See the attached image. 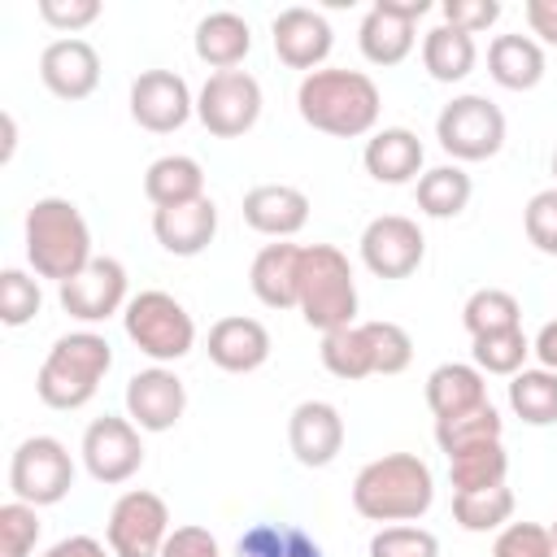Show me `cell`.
<instances>
[{
	"mask_svg": "<svg viewBox=\"0 0 557 557\" xmlns=\"http://www.w3.org/2000/svg\"><path fill=\"white\" fill-rule=\"evenodd\" d=\"M296 109L322 135L361 139V135H374L379 113H383V96H379V83L370 74L344 70V65H322V70L300 78Z\"/></svg>",
	"mask_w": 557,
	"mask_h": 557,
	"instance_id": "cell-1",
	"label": "cell"
},
{
	"mask_svg": "<svg viewBox=\"0 0 557 557\" xmlns=\"http://www.w3.org/2000/svg\"><path fill=\"white\" fill-rule=\"evenodd\" d=\"M435 505V474L418 453H383L352 479V509L370 522H418Z\"/></svg>",
	"mask_w": 557,
	"mask_h": 557,
	"instance_id": "cell-2",
	"label": "cell"
},
{
	"mask_svg": "<svg viewBox=\"0 0 557 557\" xmlns=\"http://www.w3.org/2000/svg\"><path fill=\"white\" fill-rule=\"evenodd\" d=\"M26 261L39 278L70 283L91 265V226L65 196H44L26 209Z\"/></svg>",
	"mask_w": 557,
	"mask_h": 557,
	"instance_id": "cell-3",
	"label": "cell"
},
{
	"mask_svg": "<svg viewBox=\"0 0 557 557\" xmlns=\"http://www.w3.org/2000/svg\"><path fill=\"white\" fill-rule=\"evenodd\" d=\"M109 366H113V348L104 335L70 331L48 348V357L35 374V392L48 409H83L96 396Z\"/></svg>",
	"mask_w": 557,
	"mask_h": 557,
	"instance_id": "cell-4",
	"label": "cell"
},
{
	"mask_svg": "<svg viewBox=\"0 0 557 557\" xmlns=\"http://www.w3.org/2000/svg\"><path fill=\"white\" fill-rule=\"evenodd\" d=\"M296 309L322 335L339 331V326H352V318H357V278H352L348 257L335 244H305Z\"/></svg>",
	"mask_w": 557,
	"mask_h": 557,
	"instance_id": "cell-5",
	"label": "cell"
},
{
	"mask_svg": "<svg viewBox=\"0 0 557 557\" xmlns=\"http://www.w3.org/2000/svg\"><path fill=\"white\" fill-rule=\"evenodd\" d=\"M122 331L157 366L178 361V357H187L196 348V322H191V313L170 292H157V287H148V292H139V296L126 300Z\"/></svg>",
	"mask_w": 557,
	"mask_h": 557,
	"instance_id": "cell-6",
	"label": "cell"
},
{
	"mask_svg": "<svg viewBox=\"0 0 557 557\" xmlns=\"http://www.w3.org/2000/svg\"><path fill=\"white\" fill-rule=\"evenodd\" d=\"M74 487V457L57 435H30L9 457V492L35 509L65 500Z\"/></svg>",
	"mask_w": 557,
	"mask_h": 557,
	"instance_id": "cell-7",
	"label": "cell"
},
{
	"mask_svg": "<svg viewBox=\"0 0 557 557\" xmlns=\"http://www.w3.org/2000/svg\"><path fill=\"white\" fill-rule=\"evenodd\" d=\"M435 139L453 161H487L505 148V113L487 96H453L435 117Z\"/></svg>",
	"mask_w": 557,
	"mask_h": 557,
	"instance_id": "cell-8",
	"label": "cell"
},
{
	"mask_svg": "<svg viewBox=\"0 0 557 557\" xmlns=\"http://www.w3.org/2000/svg\"><path fill=\"white\" fill-rule=\"evenodd\" d=\"M170 540V509L157 492L131 487L113 500L104 522V544L113 557H161Z\"/></svg>",
	"mask_w": 557,
	"mask_h": 557,
	"instance_id": "cell-9",
	"label": "cell"
},
{
	"mask_svg": "<svg viewBox=\"0 0 557 557\" xmlns=\"http://www.w3.org/2000/svg\"><path fill=\"white\" fill-rule=\"evenodd\" d=\"M196 117L218 139H239L261 117V83L248 70H222L209 74L196 96Z\"/></svg>",
	"mask_w": 557,
	"mask_h": 557,
	"instance_id": "cell-10",
	"label": "cell"
},
{
	"mask_svg": "<svg viewBox=\"0 0 557 557\" xmlns=\"http://www.w3.org/2000/svg\"><path fill=\"white\" fill-rule=\"evenodd\" d=\"M78 453H83L87 474H91L96 483H104V487L126 483V479L139 474V466H144V440H139V426H135L131 418H113V413L87 422V431H83V448H78Z\"/></svg>",
	"mask_w": 557,
	"mask_h": 557,
	"instance_id": "cell-11",
	"label": "cell"
},
{
	"mask_svg": "<svg viewBox=\"0 0 557 557\" xmlns=\"http://www.w3.org/2000/svg\"><path fill=\"white\" fill-rule=\"evenodd\" d=\"M431 13V0H374L357 26L361 57L370 65H400L413 52V26Z\"/></svg>",
	"mask_w": 557,
	"mask_h": 557,
	"instance_id": "cell-12",
	"label": "cell"
},
{
	"mask_svg": "<svg viewBox=\"0 0 557 557\" xmlns=\"http://www.w3.org/2000/svg\"><path fill=\"white\" fill-rule=\"evenodd\" d=\"M426 257V239L413 218L379 213L361 231V261L374 278H409Z\"/></svg>",
	"mask_w": 557,
	"mask_h": 557,
	"instance_id": "cell-13",
	"label": "cell"
},
{
	"mask_svg": "<svg viewBox=\"0 0 557 557\" xmlns=\"http://www.w3.org/2000/svg\"><path fill=\"white\" fill-rule=\"evenodd\" d=\"M126 265L117 257H91L87 270H78L70 283H61V309L74 322H104L126 309Z\"/></svg>",
	"mask_w": 557,
	"mask_h": 557,
	"instance_id": "cell-14",
	"label": "cell"
},
{
	"mask_svg": "<svg viewBox=\"0 0 557 557\" xmlns=\"http://www.w3.org/2000/svg\"><path fill=\"white\" fill-rule=\"evenodd\" d=\"M191 113H196V96H191V87H187L183 74H174V70H144L131 83V117L144 131L170 135Z\"/></svg>",
	"mask_w": 557,
	"mask_h": 557,
	"instance_id": "cell-15",
	"label": "cell"
},
{
	"mask_svg": "<svg viewBox=\"0 0 557 557\" xmlns=\"http://www.w3.org/2000/svg\"><path fill=\"white\" fill-rule=\"evenodd\" d=\"M183 409H187V387H183V379L174 370L148 366V370H135L126 379V418L139 431H148V435L174 431Z\"/></svg>",
	"mask_w": 557,
	"mask_h": 557,
	"instance_id": "cell-16",
	"label": "cell"
},
{
	"mask_svg": "<svg viewBox=\"0 0 557 557\" xmlns=\"http://www.w3.org/2000/svg\"><path fill=\"white\" fill-rule=\"evenodd\" d=\"M270 39H274V57L287 65V70H322V61L331 57L335 48V30L331 22L318 13V9H305V4H292L283 9L274 22H270Z\"/></svg>",
	"mask_w": 557,
	"mask_h": 557,
	"instance_id": "cell-17",
	"label": "cell"
},
{
	"mask_svg": "<svg viewBox=\"0 0 557 557\" xmlns=\"http://www.w3.org/2000/svg\"><path fill=\"white\" fill-rule=\"evenodd\" d=\"M39 78L57 100H87L100 87V52L78 35L52 39L39 52Z\"/></svg>",
	"mask_w": 557,
	"mask_h": 557,
	"instance_id": "cell-18",
	"label": "cell"
},
{
	"mask_svg": "<svg viewBox=\"0 0 557 557\" xmlns=\"http://www.w3.org/2000/svg\"><path fill=\"white\" fill-rule=\"evenodd\" d=\"M287 444L292 457L309 470L331 466L344 453V418L331 400H300L287 418Z\"/></svg>",
	"mask_w": 557,
	"mask_h": 557,
	"instance_id": "cell-19",
	"label": "cell"
},
{
	"mask_svg": "<svg viewBox=\"0 0 557 557\" xmlns=\"http://www.w3.org/2000/svg\"><path fill=\"white\" fill-rule=\"evenodd\" d=\"M205 352L226 374H252V370H261L270 361V331L257 318L231 313V318H218L209 326Z\"/></svg>",
	"mask_w": 557,
	"mask_h": 557,
	"instance_id": "cell-20",
	"label": "cell"
},
{
	"mask_svg": "<svg viewBox=\"0 0 557 557\" xmlns=\"http://www.w3.org/2000/svg\"><path fill=\"white\" fill-rule=\"evenodd\" d=\"M244 222L257 235L292 239L309 222V196L292 183H257L244 191Z\"/></svg>",
	"mask_w": 557,
	"mask_h": 557,
	"instance_id": "cell-21",
	"label": "cell"
},
{
	"mask_svg": "<svg viewBox=\"0 0 557 557\" xmlns=\"http://www.w3.org/2000/svg\"><path fill=\"white\" fill-rule=\"evenodd\" d=\"M300 257H305V248L287 244V239H274L252 257L248 287L265 309H296V300H300Z\"/></svg>",
	"mask_w": 557,
	"mask_h": 557,
	"instance_id": "cell-22",
	"label": "cell"
},
{
	"mask_svg": "<svg viewBox=\"0 0 557 557\" xmlns=\"http://www.w3.org/2000/svg\"><path fill=\"white\" fill-rule=\"evenodd\" d=\"M152 235L170 257H200L218 235V205L209 196L174 209H152Z\"/></svg>",
	"mask_w": 557,
	"mask_h": 557,
	"instance_id": "cell-23",
	"label": "cell"
},
{
	"mask_svg": "<svg viewBox=\"0 0 557 557\" xmlns=\"http://www.w3.org/2000/svg\"><path fill=\"white\" fill-rule=\"evenodd\" d=\"M422 139L409 131V126H383L366 139V152H361V165L374 183H387V187H400V183H413L422 178Z\"/></svg>",
	"mask_w": 557,
	"mask_h": 557,
	"instance_id": "cell-24",
	"label": "cell"
},
{
	"mask_svg": "<svg viewBox=\"0 0 557 557\" xmlns=\"http://www.w3.org/2000/svg\"><path fill=\"white\" fill-rule=\"evenodd\" d=\"M191 48H196V57H200L213 74H222V70H239L244 57L252 52V30H248V22H244L239 13L218 9V13H205V17L196 22Z\"/></svg>",
	"mask_w": 557,
	"mask_h": 557,
	"instance_id": "cell-25",
	"label": "cell"
},
{
	"mask_svg": "<svg viewBox=\"0 0 557 557\" xmlns=\"http://www.w3.org/2000/svg\"><path fill=\"white\" fill-rule=\"evenodd\" d=\"M426 405H431L435 422L487 405L483 370H479V366H466V361H444V366H435V370L426 374Z\"/></svg>",
	"mask_w": 557,
	"mask_h": 557,
	"instance_id": "cell-26",
	"label": "cell"
},
{
	"mask_svg": "<svg viewBox=\"0 0 557 557\" xmlns=\"http://www.w3.org/2000/svg\"><path fill=\"white\" fill-rule=\"evenodd\" d=\"M487 74L505 91H531L544 78V48L531 35H496L487 48Z\"/></svg>",
	"mask_w": 557,
	"mask_h": 557,
	"instance_id": "cell-27",
	"label": "cell"
},
{
	"mask_svg": "<svg viewBox=\"0 0 557 557\" xmlns=\"http://www.w3.org/2000/svg\"><path fill=\"white\" fill-rule=\"evenodd\" d=\"M144 196L152 200V209H174V205H191L205 196V170L196 157L170 152L157 157L144 174Z\"/></svg>",
	"mask_w": 557,
	"mask_h": 557,
	"instance_id": "cell-28",
	"label": "cell"
},
{
	"mask_svg": "<svg viewBox=\"0 0 557 557\" xmlns=\"http://www.w3.org/2000/svg\"><path fill=\"white\" fill-rule=\"evenodd\" d=\"M479 61V48H474V35L440 22L422 35V70L435 78V83H461Z\"/></svg>",
	"mask_w": 557,
	"mask_h": 557,
	"instance_id": "cell-29",
	"label": "cell"
},
{
	"mask_svg": "<svg viewBox=\"0 0 557 557\" xmlns=\"http://www.w3.org/2000/svg\"><path fill=\"white\" fill-rule=\"evenodd\" d=\"M470 191H474V183H470V174L453 161V165H435V170H422V178L413 183V200H418V209L426 213V218H457L466 205H470Z\"/></svg>",
	"mask_w": 557,
	"mask_h": 557,
	"instance_id": "cell-30",
	"label": "cell"
},
{
	"mask_svg": "<svg viewBox=\"0 0 557 557\" xmlns=\"http://www.w3.org/2000/svg\"><path fill=\"white\" fill-rule=\"evenodd\" d=\"M509 474V453L500 440H487V444H470L461 453L448 457V479H453V492H483V487H500Z\"/></svg>",
	"mask_w": 557,
	"mask_h": 557,
	"instance_id": "cell-31",
	"label": "cell"
},
{
	"mask_svg": "<svg viewBox=\"0 0 557 557\" xmlns=\"http://www.w3.org/2000/svg\"><path fill=\"white\" fill-rule=\"evenodd\" d=\"M318 357H322V366H326L335 379H344V383H357V379H370V374H374V352H370V335H366L361 322L339 326V331H326Z\"/></svg>",
	"mask_w": 557,
	"mask_h": 557,
	"instance_id": "cell-32",
	"label": "cell"
},
{
	"mask_svg": "<svg viewBox=\"0 0 557 557\" xmlns=\"http://www.w3.org/2000/svg\"><path fill=\"white\" fill-rule=\"evenodd\" d=\"M235 557H322V548L292 522H252L235 540Z\"/></svg>",
	"mask_w": 557,
	"mask_h": 557,
	"instance_id": "cell-33",
	"label": "cell"
},
{
	"mask_svg": "<svg viewBox=\"0 0 557 557\" xmlns=\"http://www.w3.org/2000/svg\"><path fill=\"white\" fill-rule=\"evenodd\" d=\"M509 409L527 426H553L557 422V374L544 370V366L518 370L509 379Z\"/></svg>",
	"mask_w": 557,
	"mask_h": 557,
	"instance_id": "cell-34",
	"label": "cell"
},
{
	"mask_svg": "<svg viewBox=\"0 0 557 557\" xmlns=\"http://www.w3.org/2000/svg\"><path fill=\"white\" fill-rule=\"evenodd\" d=\"M461 326L470 331V339L496 335V331H513V326H522V305L505 287H479L461 305Z\"/></svg>",
	"mask_w": 557,
	"mask_h": 557,
	"instance_id": "cell-35",
	"label": "cell"
},
{
	"mask_svg": "<svg viewBox=\"0 0 557 557\" xmlns=\"http://www.w3.org/2000/svg\"><path fill=\"white\" fill-rule=\"evenodd\" d=\"M513 518V492L500 483V487H483V492H453V522L461 531H500L509 527Z\"/></svg>",
	"mask_w": 557,
	"mask_h": 557,
	"instance_id": "cell-36",
	"label": "cell"
},
{
	"mask_svg": "<svg viewBox=\"0 0 557 557\" xmlns=\"http://www.w3.org/2000/svg\"><path fill=\"white\" fill-rule=\"evenodd\" d=\"M500 431H505V418H500L496 405L487 400V405L466 409V413H457V418H440V422H435V444H440L444 457H453V453H461V448H470V444L500 440Z\"/></svg>",
	"mask_w": 557,
	"mask_h": 557,
	"instance_id": "cell-37",
	"label": "cell"
},
{
	"mask_svg": "<svg viewBox=\"0 0 557 557\" xmlns=\"http://www.w3.org/2000/svg\"><path fill=\"white\" fill-rule=\"evenodd\" d=\"M474 366L483 374H505L513 379L518 370H527V357H531V339L522 335V326L513 331H496V335H479L474 348H470Z\"/></svg>",
	"mask_w": 557,
	"mask_h": 557,
	"instance_id": "cell-38",
	"label": "cell"
},
{
	"mask_svg": "<svg viewBox=\"0 0 557 557\" xmlns=\"http://www.w3.org/2000/svg\"><path fill=\"white\" fill-rule=\"evenodd\" d=\"M44 305V292H39V278H30L26 270L9 265L0 274V322L4 326H26Z\"/></svg>",
	"mask_w": 557,
	"mask_h": 557,
	"instance_id": "cell-39",
	"label": "cell"
},
{
	"mask_svg": "<svg viewBox=\"0 0 557 557\" xmlns=\"http://www.w3.org/2000/svg\"><path fill=\"white\" fill-rule=\"evenodd\" d=\"M370 557H440V540L426 527L392 522L370 535Z\"/></svg>",
	"mask_w": 557,
	"mask_h": 557,
	"instance_id": "cell-40",
	"label": "cell"
},
{
	"mask_svg": "<svg viewBox=\"0 0 557 557\" xmlns=\"http://www.w3.org/2000/svg\"><path fill=\"white\" fill-rule=\"evenodd\" d=\"M374 352V374H400L413 361V339L400 322H361Z\"/></svg>",
	"mask_w": 557,
	"mask_h": 557,
	"instance_id": "cell-41",
	"label": "cell"
},
{
	"mask_svg": "<svg viewBox=\"0 0 557 557\" xmlns=\"http://www.w3.org/2000/svg\"><path fill=\"white\" fill-rule=\"evenodd\" d=\"M39 540V513L26 500L0 505V557H30Z\"/></svg>",
	"mask_w": 557,
	"mask_h": 557,
	"instance_id": "cell-42",
	"label": "cell"
},
{
	"mask_svg": "<svg viewBox=\"0 0 557 557\" xmlns=\"http://www.w3.org/2000/svg\"><path fill=\"white\" fill-rule=\"evenodd\" d=\"M522 226H527V239L544 252V257H557V187H544L527 200L522 209Z\"/></svg>",
	"mask_w": 557,
	"mask_h": 557,
	"instance_id": "cell-43",
	"label": "cell"
},
{
	"mask_svg": "<svg viewBox=\"0 0 557 557\" xmlns=\"http://www.w3.org/2000/svg\"><path fill=\"white\" fill-rule=\"evenodd\" d=\"M492 557H557V548H553L548 527H540V522H509V527H500V535L492 544Z\"/></svg>",
	"mask_w": 557,
	"mask_h": 557,
	"instance_id": "cell-44",
	"label": "cell"
},
{
	"mask_svg": "<svg viewBox=\"0 0 557 557\" xmlns=\"http://www.w3.org/2000/svg\"><path fill=\"white\" fill-rule=\"evenodd\" d=\"M440 13H444L448 26H457V30H466V35H479V30L496 26L500 0H444Z\"/></svg>",
	"mask_w": 557,
	"mask_h": 557,
	"instance_id": "cell-45",
	"label": "cell"
},
{
	"mask_svg": "<svg viewBox=\"0 0 557 557\" xmlns=\"http://www.w3.org/2000/svg\"><path fill=\"white\" fill-rule=\"evenodd\" d=\"M39 17L52 30H83L100 17V0H39Z\"/></svg>",
	"mask_w": 557,
	"mask_h": 557,
	"instance_id": "cell-46",
	"label": "cell"
},
{
	"mask_svg": "<svg viewBox=\"0 0 557 557\" xmlns=\"http://www.w3.org/2000/svg\"><path fill=\"white\" fill-rule=\"evenodd\" d=\"M161 557H222V548H218V540L205 527H191L187 522V527H174L170 531Z\"/></svg>",
	"mask_w": 557,
	"mask_h": 557,
	"instance_id": "cell-47",
	"label": "cell"
},
{
	"mask_svg": "<svg viewBox=\"0 0 557 557\" xmlns=\"http://www.w3.org/2000/svg\"><path fill=\"white\" fill-rule=\"evenodd\" d=\"M522 17H527L535 44L557 48V0H527L522 4Z\"/></svg>",
	"mask_w": 557,
	"mask_h": 557,
	"instance_id": "cell-48",
	"label": "cell"
},
{
	"mask_svg": "<svg viewBox=\"0 0 557 557\" xmlns=\"http://www.w3.org/2000/svg\"><path fill=\"white\" fill-rule=\"evenodd\" d=\"M44 557H113V553H109V544H100L96 535H65V540H57Z\"/></svg>",
	"mask_w": 557,
	"mask_h": 557,
	"instance_id": "cell-49",
	"label": "cell"
},
{
	"mask_svg": "<svg viewBox=\"0 0 557 557\" xmlns=\"http://www.w3.org/2000/svg\"><path fill=\"white\" fill-rule=\"evenodd\" d=\"M531 352L540 357V366H544V370H553V374H557V318L540 326V335L531 339Z\"/></svg>",
	"mask_w": 557,
	"mask_h": 557,
	"instance_id": "cell-50",
	"label": "cell"
},
{
	"mask_svg": "<svg viewBox=\"0 0 557 557\" xmlns=\"http://www.w3.org/2000/svg\"><path fill=\"white\" fill-rule=\"evenodd\" d=\"M548 535H553V548H557V522H553V527H548Z\"/></svg>",
	"mask_w": 557,
	"mask_h": 557,
	"instance_id": "cell-51",
	"label": "cell"
},
{
	"mask_svg": "<svg viewBox=\"0 0 557 557\" xmlns=\"http://www.w3.org/2000/svg\"><path fill=\"white\" fill-rule=\"evenodd\" d=\"M553 174H557V152H553Z\"/></svg>",
	"mask_w": 557,
	"mask_h": 557,
	"instance_id": "cell-52",
	"label": "cell"
}]
</instances>
